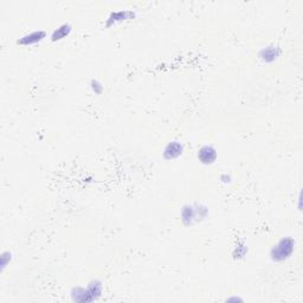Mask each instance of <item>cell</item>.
Listing matches in <instances>:
<instances>
[{
  "instance_id": "6",
  "label": "cell",
  "mask_w": 303,
  "mask_h": 303,
  "mask_svg": "<svg viewBox=\"0 0 303 303\" xmlns=\"http://www.w3.org/2000/svg\"><path fill=\"white\" fill-rule=\"evenodd\" d=\"M180 219L184 225L186 226H192L197 222H199L198 216H197L196 204H186V205H184L180 212Z\"/></svg>"
},
{
  "instance_id": "9",
  "label": "cell",
  "mask_w": 303,
  "mask_h": 303,
  "mask_svg": "<svg viewBox=\"0 0 303 303\" xmlns=\"http://www.w3.org/2000/svg\"><path fill=\"white\" fill-rule=\"evenodd\" d=\"M71 31H72V26L70 24H68V23H64V24L59 25L58 28H56L54 31H52L50 39L52 42L63 41V39L70 36Z\"/></svg>"
},
{
  "instance_id": "5",
  "label": "cell",
  "mask_w": 303,
  "mask_h": 303,
  "mask_svg": "<svg viewBox=\"0 0 303 303\" xmlns=\"http://www.w3.org/2000/svg\"><path fill=\"white\" fill-rule=\"evenodd\" d=\"M45 38H47V32L43 31V30H36V31H31L30 34H26L19 38L17 44L22 45V47H31V45L39 44Z\"/></svg>"
},
{
  "instance_id": "3",
  "label": "cell",
  "mask_w": 303,
  "mask_h": 303,
  "mask_svg": "<svg viewBox=\"0 0 303 303\" xmlns=\"http://www.w3.org/2000/svg\"><path fill=\"white\" fill-rule=\"evenodd\" d=\"M136 13L131 10H118V11L111 12L109 15V17L107 18V22H105V26L107 28H110V26L120 24V23L130 21V19H134Z\"/></svg>"
},
{
  "instance_id": "1",
  "label": "cell",
  "mask_w": 303,
  "mask_h": 303,
  "mask_svg": "<svg viewBox=\"0 0 303 303\" xmlns=\"http://www.w3.org/2000/svg\"><path fill=\"white\" fill-rule=\"evenodd\" d=\"M103 284L98 279H93L87 286H76L71 290V299L74 302H94L101 297Z\"/></svg>"
},
{
  "instance_id": "4",
  "label": "cell",
  "mask_w": 303,
  "mask_h": 303,
  "mask_svg": "<svg viewBox=\"0 0 303 303\" xmlns=\"http://www.w3.org/2000/svg\"><path fill=\"white\" fill-rule=\"evenodd\" d=\"M197 158L203 165H212L218 158V152L212 144H204L198 149Z\"/></svg>"
},
{
  "instance_id": "14",
  "label": "cell",
  "mask_w": 303,
  "mask_h": 303,
  "mask_svg": "<svg viewBox=\"0 0 303 303\" xmlns=\"http://www.w3.org/2000/svg\"><path fill=\"white\" fill-rule=\"evenodd\" d=\"M226 301H229V302H231V301H233V302H242L243 301V298H240V297H237V296H235V297H230V298H227Z\"/></svg>"
},
{
  "instance_id": "8",
  "label": "cell",
  "mask_w": 303,
  "mask_h": 303,
  "mask_svg": "<svg viewBox=\"0 0 303 303\" xmlns=\"http://www.w3.org/2000/svg\"><path fill=\"white\" fill-rule=\"evenodd\" d=\"M184 153V144L179 141H171L165 146L163 156L166 160L178 159Z\"/></svg>"
},
{
  "instance_id": "11",
  "label": "cell",
  "mask_w": 303,
  "mask_h": 303,
  "mask_svg": "<svg viewBox=\"0 0 303 303\" xmlns=\"http://www.w3.org/2000/svg\"><path fill=\"white\" fill-rule=\"evenodd\" d=\"M11 259H12V253L10 251H4L2 253V257H0V270H2V272L4 271L6 266L10 264Z\"/></svg>"
},
{
  "instance_id": "12",
  "label": "cell",
  "mask_w": 303,
  "mask_h": 303,
  "mask_svg": "<svg viewBox=\"0 0 303 303\" xmlns=\"http://www.w3.org/2000/svg\"><path fill=\"white\" fill-rule=\"evenodd\" d=\"M90 89H91V91H93V93L100 95V94L103 93L104 87L100 81L95 80V78H94V80L90 81Z\"/></svg>"
},
{
  "instance_id": "13",
  "label": "cell",
  "mask_w": 303,
  "mask_h": 303,
  "mask_svg": "<svg viewBox=\"0 0 303 303\" xmlns=\"http://www.w3.org/2000/svg\"><path fill=\"white\" fill-rule=\"evenodd\" d=\"M232 178L231 176H227V174H223L222 177H220V181H222L223 184H230L231 183Z\"/></svg>"
},
{
  "instance_id": "10",
  "label": "cell",
  "mask_w": 303,
  "mask_h": 303,
  "mask_svg": "<svg viewBox=\"0 0 303 303\" xmlns=\"http://www.w3.org/2000/svg\"><path fill=\"white\" fill-rule=\"evenodd\" d=\"M248 253V245L245 244V242L240 240V242L237 243L233 248L232 251V256L235 259H243Z\"/></svg>"
},
{
  "instance_id": "2",
  "label": "cell",
  "mask_w": 303,
  "mask_h": 303,
  "mask_svg": "<svg viewBox=\"0 0 303 303\" xmlns=\"http://www.w3.org/2000/svg\"><path fill=\"white\" fill-rule=\"evenodd\" d=\"M296 242L291 237H283L270 250V258L276 263L286 261L295 251Z\"/></svg>"
},
{
  "instance_id": "7",
  "label": "cell",
  "mask_w": 303,
  "mask_h": 303,
  "mask_svg": "<svg viewBox=\"0 0 303 303\" xmlns=\"http://www.w3.org/2000/svg\"><path fill=\"white\" fill-rule=\"evenodd\" d=\"M281 55V50L276 45H266V47L262 48L258 52V57L264 63H274L275 61H277V58Z\"/></svg>"
}]
</instances>
